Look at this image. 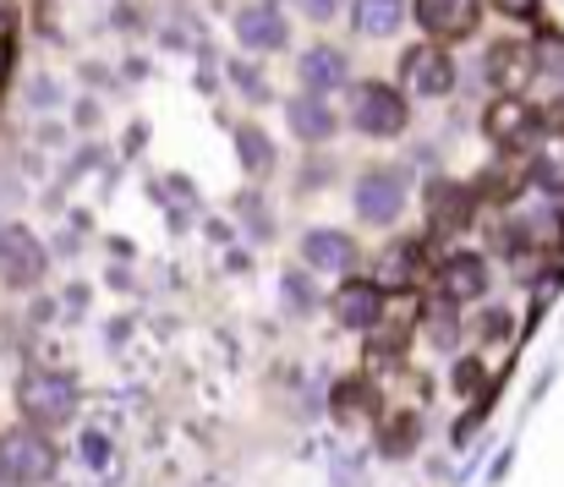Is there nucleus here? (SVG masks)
I'll use <instances>...</instances> for the list:
<instances>
[{"instance_id": "obj_1", "label": "nucleus", "mask_w": 564, "mask_h": 487, "mask_svg": "<svg viewBox=\"0 0 564 487\" xmlns=\"http://www.w3.org/2000/svg\"><path fill=\"white\" fill-rule=\"evenodd\" d=\"M17 411H22V422L39 428V433L72 428L77 411H83L77 372H72V367H44V361L22 367V378H17Z\"/></svg>"}, {"instance_id": "obj_2", "label": "nucleus", "mask_w": 564, "mask_h": 487, "mask_svg": "<svg viewBox=\"0 0 564 487\" xmlns=\"http://www.w3.org/2000/svg\"><path fill=\"white\" fill-rule=\"evenodd\" d=\"M61 472V450L55 433H39L28 422L0 433V483L6 487H50Z\"/></svg>"}, {"instance_id": "obj_3", "label": "nucleus", "mask_w": 564, "mask_h": 487, "mask_svg": "<svg viewBox=\"0 0 564 487\" xmlns=\"http://www.w3.org/2000/svg\"><path fill=\"white\" fill-rule=\"evenodd\" d=\"M411 197V170L405 164H368L351 186V208L362 225H394Z\"/></svg>"}, {"instance_id": "obj_4", "label": "nucleus", "mask_w": 564, "mask_h": 487, "mask_svg": "<svg viewBox=\"0 0 564 487\" xmlns=\"http://www.w3.org/2000/svg\"><path fill=\"white\" fill-rule=\"evenodd\" d=\"M405 121H411L405 88H394V83H357L351 88V127L362 138H400Z\"/></svg>"}, {"instance_id": "obj_5", "label": "nucleus", "mask_w": 564, "mask_h": 487, "mask_svg": "<svg viewBox=\"0 0 564 487\" xmlns=\"http://www.w3.org/2000/svg\"><path fill=\"white\" fill-rule=\"evenodd\" d=\"M44 263H50V252H44V241L28 225H6L0 230V285L6 291H39Z\"/></svg>"}, {"instance_id": "obj_6", "label": "nucleus", "mask_w": 564, "mask_h": 487, "mask_svg": "<svg viewBox=\"0 0 564 487\" xmlns=\"http://www.w3.org/2000/svg\"><path fill=\"white\" fill-rule=\"evenodd\" d=\"M422 208H427V230L433 236H460L477 214V186L466 181H449V175H433L422 186Z\"/></svg>"}, {"instance_id": "obj_7", "label": "nucleus", "mask_w": 564, "mask_h": 487, "mask_svg": "<svg viewBox=\"0 0 564 487\" xmlns=\"http://www.w3.org/2000/svg\"><path fill=\"white\" fill-rule=\"evenodd\" d=\"M389 405H383V394H378V383L368 372H346V378H335L329 383V416H335V428H346V433H357V428H368L378 416H383Z\"/></svg>"}, {"instance_id": "obj_8", "label": "nucleus", "mask_w": 564, "mask_h": 487, "mask_svg": "<svg viewBox=\"0 0 564 487\" xmlns=\"http://www.w3.org/2000/svg\"><path fill=\"white\" fill-rule=\"evenodd\" d=\"M538 132H543V127H538V105H527V99H516V94H499V99L482 110V138H488L494 149H505V154L527 149Z\"/></svg>"}, {"instance_id": "obj_9", "label": "nucleus", "mask_w": 564, "mask_h": 487, "mask_svg": "<svg viewBox=\"0 0 564 487\" xmlns=\"http://www.w3.org/2000/svg\"><path fill=\"white\" fill-rule=\"evenodd\" d=\"M532 77H538V55H532L527 39H494V44H488V55H482V83H488V88L521 99V88H527Z\"/></svg>"}, {"instance_id": "obj_10", "label": "nucleus", "mask_w": 564, "mask_h": 487, "mask_svg": "<svg viewBox=\"0 0 564 487\" xmlns=\"http://www.w3.org/2000/svg\"><path fill=\"white\" fill-rule=\"evenodd\" d=\"M230 28H236L241 50H252V55H274V50L291 44V17H285L280 6H263V0H247V6L230 17Z\"/></svg>"}, {"instance_id": "obj_11", "label": "nucleus", "mask_w": 564, "mask_h": 487, "mask_svg": "<svg viewBox=\"0 0 564 487\" xmlns=\"http://www.w3.org/2000/svg\"><path fill=\"white\" fill-rule=\"evenodd\" d=\"M411 17L422 22L427 39L455 44V39H471V33H477V22H482V0H416Z\"/></svg>"}, {"instance_id": "obj_12", "label": "nucleus", "mask_w": 564, "mask_h": 487, "mask_svg": "<svg viewBox=\"0 0 564 487\" xmlns=\"http://www.w3.org/2000/svg\"><path fill=\"white\" fill-rule=\"evenodd\" d=\"M422 439H427V422H422V411H411V405H400V411H383L373 428V455L378 461H416V450H422Z\"/></svg>"}, {"instance_id": "obj_13", "label": "nucleus", "mask_w": 564, "mask_h": 487, "mask_svg": "<svg viewBox=\"0 0 564 487\" xmlns=\"http://www.w3.org/2000/svg\"><path fill=\"white\" fill-rule=\"evenodd\" d=\"M383 291H378L373 280H346L335 296H329V313H335V324L351 328V334H373L383 324Z\"/></svg>"}, {"instance_id": "obj_14", "label": "nucleus", "mask_w": 564, "mask_h": 487, "mask_svg": "<svg viewBox=\"0 0 564 487\" xmlns=\"http://www.w3.org/2000/svg\"><path fill=\"white\" fill-rule=\"evenodd\" d=\"M488 285H494V269H488V258L482 252H449L444 263H438V296H449V302H482L488 296Z\"/></svg>"}, {"instance_id": "obj_15", "label": "nucleus", "mask_w": 564, "mask_h": 487, "mask_svg": "<svg viewBox=\"0 0 564 487\" xmlns=\"http://www.w3.org/2000/svg\"><path fill=\"white\" fill-rule=\"evenodd\" d=\"M285 127H291L296 143L324 149V143L340 132V116H335V105L318 99V94H291V99H285Z\"/></svg>"}, {"instance_id": "obj_16", "label": "nucleus", "mask_w": 564, "mask_h": 487, "mask_svg": "<svg viewBox=\"0 0 564 487\" xmlns=\"http://www.w3.org/2000/svg\"><path fill=\"white\" fill-rule=\"evenodd\" d=\"M296 77H302V94H329V88H346L351 83V61L340 44H307L302 61H296Z\"/></svg>"}, {"instance_id": "obj_17", "label": "nucleus", "mask_w": 564, "mask_h": 487, "mask_svg": "<svg viewBox=\"0 0 564 487\" xmlns=\"http://www.w3.org/2000/svg\"><path fill=\"white\" fill-rule=\"evenodd\" d=\"M302 263L318 269V274L357 269V236H351V230H335V225H313V230L302 236Z\"/></svg>"}, {"instance_id": "obj_18", "label": "nucleus", "mask_w": 564, "mask_h": 487, "mask_svg": "<svg viewBox=\"0 0 564 487\" xmlns=\"http://www.w3.org/2000/svg\"><path fill=\"white\" fill-rule=\"evenodd\" d=\"M422 339L433 345V350H444V356H455L460 350V339H466V324H460V302H449V296H427L422 302Z\"/></svg>"}, {"instance_id": "obj_19", "label": "nucleus", "mask_w": 564, "mask_h": 487, "mask_svg": "<svg viewBox=\"0 0 564 487\" xmlns=\"http://www.w3.org/2000/svg\"><path fill=\"white\" fill-rule=\"evenodd\" d=\"M411 6L405 0H351V28L362 39H394L405 28Z\"/></svg>"}, {"instance_id": "obj_20", "label": "nucleus", "mask_w": 564, "mask_h": 487, "mask_svg": "<svg viewBox=\"0 0 564 487\" xmlns=\"http://www.w3.org/2000/svg\"><path fill=\"white\" fill-rule=\"evenodd\" d=\"M230 214L241 219V236H247L252 247H269V241H274V208L263 203V192H252V186L236 192V197H230Z\"/></svg>"}, {"instance_id": "obj_21", "label": "nucleus", "mask_w": 564, "mask_h": 487, "mask_svg": "<svg viewBox=\"0 0 564 487\" xmlns=\"http://www.w3.org/2000/svg\"><path fill=\"white\" fill-rule=\"evenodd\" d=\"M411 274H416V247L411 241H389L378 252V269H373V285L389 296V291H411Z\"/></svg>"}, {"instance_id": "obj_22", "label": "nucleus", "mask_w": 564, "mask_h": 487, "mask_svg": "<svg viewBox=\"0 0 564 487\" xmlns=\"http://www.w3.org/2000/svg\"><path fill=\"white\" fill-rule=\"evenodd\" d=\"M527 186H538L549 203H564V143L560 138L543 143V149L532 154V164H527Z\"/></svg>"}, {"instance_id": "obj_23", "label": "nucleus", "mask_w": 564, "mask_h": 487, "mask_svg": "<svg viewBox=\"0 0 564 487\" xmlns=\"http://www.w3.org/2000/svg\"><path fill=\"white\" fill-rule=\"evenodd\" d=\"M236 160H241L247 175H269V170L280 164V154H274V138H269L258 121H241V127H236Z\"/></svg>"}, {"instance_id": "obj_24", "label": "nucleus", "mask_w": 564, "mask_h": 487, "mask_svg": "<svg viewBox=\"0 0 564 487\" xmlns=\"http://www.w3.org/2000/svg\"><path fill=\"white\" fill-rule=\"evenodd\" d=\"M280 302H285L291 318H313V313L324 307V296H318V285H313L307 269H285V274H280Z\"/></svg>"}, {"instance_id": "obj_25", "label": "nucleus", "mask_w": 564, "mask_h": 487, "mask_svg": "<svg viewBox=\"0 0 564 487\" xmlns=\"http://www.w3.org/2000/svg\"><path fill=\"white\" fill-rule=\"evenodd\" d=\"M77 461H83L88 472H99V477H116V472H121V466H116V444H110L105 428H83V439H77Z\"/></svg>"}, {"instance_id": "obj_26", "label": "nucleus", "mask_w": 564, "mask_h": 487, "mask_svg": "<svg viewBox=\"0 0 564 487\" xmlns=\"http://www.w3.org/2000/svg\"><path fill=\"white\" fill-rule=\"evenodd\" d=\"M449 389H455L460 400H482V394H488V356H455Z\"/></svg>"}, {"instance_id": "obj_27", "label": "nucleus", "mask_w": 564, "mask_h": 487, "mask_svg": "<svg viewBox=\"0 0 564 487\" xmlns=\"http://www.w3.org/2000/svg\"><path fill=\"white\" fill-rule=\"evenodd\" d=\"M532 55H538V77H554V83H564V28H538Z\"/></svg>"}, {"instance_id": "obj_28", "label": "nucleus", "mask_w": 564, "mask_h": 487, "mask_svg": "<svg viewBox=\"0 0 564 487\" xmlns=\"http://www.w3.org/2000/svg\"><path fill=\"white\" fill-rule=\"evenodd\" d=\"M416 94H427V99H449V94H455V61H449L444 50H433V61L422 66Z\"/></svg>"}, {"instance_id": "obj_29", "label": "nucleus", "mask_w": 564, "mask_h": 487, "mask_svg": "<svg viewBox=\"0 0 564 487\" xmlns=\"http://www.w3.org/2000/svg\"><path fill=\"white\" fill-rule=\"evenodd\" d=\"M368 461H373V455H362V450H335V455H329V483L368 487Z\"/></svg>"}, {"instance_id": "obj_30", "label": "nucleus", "mask_w": 564, "mask_h": 487, "mask_svg": "<svg viewBox=\"0 0 564 487\" xmlns=\"http://www.w3.org/2000/svg\"><path fill=\"white\" fill-rule=\"evenodd\" d=\"M225 77H230V83H236V88H241L252 105H269V94H274V88H269V77H263L252 61H225Z\"/></svg>"}, {"instance_id": "obj_31", "label": "nucleus", "mask_w": 564, "mask_h": 487, "mask_svg": "<svg viewBox=\"0 0 564 487\" xmlns=\"http://www.w3.org/2000/svg\"><path fill=\"white\" fill-rule=\"evenodd\" d=\"M477 339H482V350H488V345H494V350L510 345V339H516V318H510L505 307H488V313L477 318Z\"/></svg>"}, {"instance_id": "obj_32", "label": "nucleus", "mask_w": 564, "mask_h": 487, "mask_svg": "<svg viewBox=\"0 0 564 487\" xmlns=\"http://www.w3.org/2000/svg\"><path fill=\"white\" fill-rule=\"evenodd\" d=\"M55 105H66V88H61L55 77H33V83H28V110L44 116V110H55Z\"/></svg>"}, {"instance_id": "obj_33", "label": "nucleus", "mask_w": 564, "mask_h": 487, "mask_svg": "<svg viewBox=\"0 0 564 487\" xmlns=\"http://www.w3.org/2000/svg\"><path fill=\"white\" fill-rule=\"evenodd\" d=\"M427 61H433V44H411V50L400 55V83H405V88H416V83H422V66H427Z\"/></svg>"}, {"instance_id": "obj_34", "label": "nucleus", "mask_w": 564, "mask_h": 487, "mask_svg": "<svg viewBox=\"0 0 564 487\" xmlns=\"http://www.w3.org/2000/svg\"><path fill=\"white\" fill-rule=\"evenodd\" d=\"M538 6H543V0H494V11H499V17H510V22H532V17H538Z\"/></svg>"}, {"instance_id": "obj_35", "label": "nucleus", "mask_w": 564, "mask_h": 487, "mask_svg": "<svg viewBox=\"0 0 564 487\" xmlns=\"http://www.w3.org/2000/svg\"><path fill=\"white\" fill-rule=\"evenodd\" d=\"M99 116H105V110H99V99H77L72 127H77V132H94V127H99Z\"/></svg>"}, {"instance_id": "obj_36", "label": "nucleus", "mask_w": 564, "mask_h": 487, "mask_svg": "<svg viewBox=\"0 0 564 487\" xmlns=\"http://www.w3.org/2000/svg\"><path fill=\"white\" fill-rule=\"evenodd\" d=\"M296 6H302V17H313V22H335L346 0H296Z\"/></svg>"}, {"instance_id": "obj_37", "label": "nucleus", "mask_w": 564, "mask_h": 487, "mask_svg": "<svg viewBox=\"0 0 564 487\" xmlns=\"http://www.w3.org/2000/svg\"><path fill=\"white\" fill-rule=\"evenodd\" d=\"M538 127H543V132H564V94L549 99V110H538Z\"/></svg>"}, {"instance_id": "obj_38", "label": "nucleus", "mask_w": 564, "mask_h": 487, "mask_svg": "<svg viewBox=\"0 0 564 487\" xmlns=\"http://www.w3.org/2000/svg\"><path fill=\"white\" fill-rule=\"evenodd\" d=\"M83 307H88V285H72V291H66V324H77Z\"/></svg>"}, {"instance_id": "obj_39", "label": "nucleus", "mask_w": 564, "mask_h": 487, "mask_svg": "<svg viewBox=\"0 0 564 487\" xmlns=\"http://www.w3.org/2000/svg\"><path fill=\"white\" fill-rule=\"evenodd\" d=\"M11 61H17V50H11V39L0 33V88H6V77H11Z\"/></svg>"}, {"instance_id": "obj_40", "label": "nucleus", "mask_w": 564, "mask_h": 487, "mask_svg": "<svg viewBox=\"0 0 564 487\" xmlns=\"http://www.w3.org/2000/svg\"><path fill=\"white\" fill-rule=\"evenodd\" d=\"M143 143H149V127H143V121H138V127H132V132H127V154H143Z\"/></svg>"}, {"instance_id": "obj_41", "label": "nucleus", "mask_w": 564, "mask_h": 487, "mask_svg": "<svg viewBox=\"0 0 564 487\" xmlns=\"http://www.w3.org/2000/svg\"><path fill=\"white\" fill-rule=\"evenodd\" d=\"M510 461H516V450H505V455L494 461V472H488V483H505V477H510Z\"/></svg>"}, {"instance_id": "obj_42", "label": "nucleus", "mask_w": 564, "mask_h": 487, "mask_svg": "<svg viewBox=\"0 0 564 487\" xmlns=\"http://www.w3.org/2000/svg\"><path fill=\"white\" fill-rule=\"evenodd\" d=\"M208 236H214V241H225V247H230V236H236V230H230V225H219V219H208Z\"/></svg>"}, {"instance_id": "obj_43", "label": "nucleus", "mask_w": 564, "mask_h": 487, "mask_svg": "<svg viewBox=\"0 0 564 487\" xmlns=\"http://www.w3.org/2000/svg\"><path fill=\"white\" fill-rule=\"evenodd\" d=\"M263 6H280V0H263Z\"/></svg>"}, {"instance_id": "obj_44", "label": "nucleus", "mask_w": 564, "mask_h": 487, "mask_svg": "<svg viewBox=\"0 0 564 487\" xmlns=\"http://www.w3.org/2000/svg\"><path fill=\"white\" fill-rule=\"evenodd\" d=\"M0 230H6V219H0Z\"/></svg>"}, {"instance_id": "obj_45", "label": "nucleus", "mask_w": 564, "mask_h": 487, "mask_svg": "<svg viewBox=\"0 0 564 487\" xmlns=\"http://www.w3.org/2000/svg\"><path fill=\"white\" fill-rule=\"evenodd\" d=\"M0 487H6V483H0Z\"/></svg>"}]
</instances>
